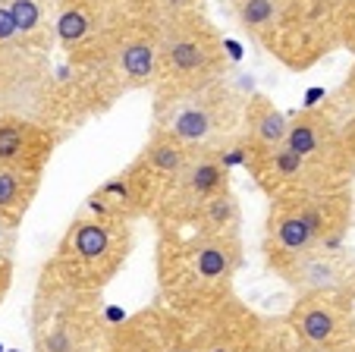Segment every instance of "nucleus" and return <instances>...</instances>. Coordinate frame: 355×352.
I'll return each instance as SVG.
<instances>
[{
	"mask_svg": "<svg viewBox=\"0 0 355 352\" xmlns=\"http://www.w3.org/2000/svg\"><path fill=\"white\" fill-rule=\"evenodd\" d=\"M242 246L239 236L195 233L189 240L164 246L161 252V286L170 308L180 315H208L220 312L233 290L239 271Z\"/></svg>",
	"mask_w": 355,
	"mask_h": 352,
	"instance_id": "nucleus-1",
	"label": "nucleus"
},
{
	"mask_svg": "<svg viewBox=\"0 0 355 352\" xmlns=\"http://www.w3.org/2000/svg\"><path fill=\"white\" fill-rule=\"evenodd\" d=\"M352 217V199L346 189H295L270 201L264 252L268 265H280L295 255L336 242Z\"/></svg>",
	"mask_w": 355,
	"mask_h": 352,
	"instance_id": "nucleus-2",
	"label": "nucleus"
},
{
	"mask_svg": "<svg viewBox=\"0 0 355 352\" xmlns=\"http://www.w3.org/2000/svg\"><path fill=\"white\" fill-rule=\"evenodd\" d=\"M132 252V233L123 220L79 214L63 233L51 261V283L69 292H101L123 271Z\"/></svg>",
	"mask_w": 355,
	"mask_h": 352,
	"instance_id": "nucleus-3",
	"label": "nucleus"
},
{
	"mask_svg": "<svg viewBox=\"0 0 355 352\" xmlns=\"http://www.w3.org/2000/svg\"><path fill=\"white\" fill-rule=\"evenodd\" d=\"M223 69V41L205 16L186 13L157 26V85L182 92L217 82Z\"/></svg>",
	"mask_w": 355,
	"mask_h": 352,
	"instance_id": "nucleus-4",
	"label": "nucleus"
},
{
	"mask_svg": "<svg viewBox=\"0 0 355 352\" xmlns=\"http://www.w3.org/2000/svg\"><path fill=\"white\" fill-rule=\"evenodd\" d=\"M92 299L94 292H69L51 283L47 305H41L35 318L38 352H92L101 327Z\"/></svg>",
	"mask_w": 355,
	"mask_h": 352,
	"instance_id": "nucleus-5",
	"label": "nucleus"
},
{
	"mask_svg": "<svg viewBox=\"0 0 355 352\" xmlns=\"http://www.w3.org/2000/svg\"><path fill=\"white\" fill-rule=\"evenodd\" d=\"M223 92L211 85L182 88V92H161L157 98V129L173 135L189 151L205 148L223 123Z\"/></svg>",
	"mask_w": 355,
	"mask_h": 352,
	"instance_id": "nucleus-6",
	"label": "nucleus"
},
{
	"mask_svg": "<svg viewBox=\"0 0 355 352\" xmlns=\"http://www.w3.org/2000/svg\"><path fill=\"white\" fill-rule=\"evenodd\" d=\"M289 333L302 352H349L355 346V318L336 292L299 296L289 315Z\"/></svg>",
	"mask_w": 355,
	"mask_h": 352,
	"instance_id": "nucleus-7",
	"label": "nucleus"
},
{
	"mask_svg": "<svg viewBox=\"0 0 355 352\" xmlns=\"http://www.w3.org/2000/svg\"><path fill=\"white\" fill-rule=\"evenodd\" d=\"M283 145L293 154L305 158L311 167L324 170L327 176H336L343 164H352L343 145V133L336 129L334 117L324 110H302L286 123Z\"/></svg>",
	"mask_w": 355,
	"mask_h": 352,
	"instance_id": "nucleus-8",
	"label": "nucleus"
},
{
	"mask_svg": "<svg viewBox=\"0 0 355 352\" xmlns=\"http://www.w3.org/2000/svg\"><path fill=\"white\" fill-rule=\"evenodd\" d=\"M107 57L126 88L151 85L157 79V26L155 22H126L110 35Z\"/></svg>",
	"mask_w": 355,
	"mask_h": 352,
	"instance_id": "nucleus-9",
	"label": "nucleus"
},
{
	"mask_svg": "<svg viewBox=\"0 0 355 352\" xmlns=\"http://www.w3.org/2000/svg\"><path fill=\"white\" fill-rule=\"evenodd\" d=\"M155 192L157 183L141 170L139 164H132L129 170H123L120 176L101 183L85 201V211L94 217L104 220H123V224H132L135 217L148 211L155 205Z\"/></svg>",
	"mask_w": 355,
	"mask_h": 352,
	"instance_id": "nucleus-10",
	"label": "nucleus"
},
{
	"mask_svg": "<svg viewBox=\"0 0 355 352\" xmlns=\"http://www.w3.org/2000/svg\"><path fill=\"white\" fill-rule=\"evenodd\" d=\"M54 145L57 139L47 126L19 113H0V164L41 173L54 154Z\"/></svg>",
	"mask_w": 355,
	"mask_h": 352,
	"instance_id": "nucleus-11",
	"label": "nucleus"
},
{
	"mask_svg": "<svg viewBox=\"0 0 355 352\" xmlns=\"http://www.w3.org/2000/svg\"><path fill=\"white\" fill-rule=\"evenodd\" d=\"M270 271H277L289 286H295L302 296H309V292L343 290V280H346L349 267L340 261V255L315 249V252H305L289 261H280V265H274Z\"/></svg>",
	"mask_w": 355,
	"mask_h": 352,
	"instance_id": "nucleus-12",
	"label": "nucleus"
},
{
	"mask_svg": "<svg viewBox=\"0 0 355 352\" xmlns=\"http://www.w3.org/2000/svg\"><path fill=\"white\" fill-rule=\"evenodd\" d=\"M173 186H176V195L195 208L198 201L211 199V195H220L230 189L227 164H223L220 158H214V154L192 151V158L186 160V167H182V173L176 176Z\"/></svg>",
	"mask_w": 355,
	"mask_h": 352,
	"instance_id": "nucleus-13",
	"label": "nucleus"
},
{
	"mask_svg": "<svg viewBox=\"0 0 355 352\" xmlns=\"http://www.w3.org/2000/svg\"><path fill=\"white\" fill-rule=\"evenodd\" d=\"M54 35L69 53L92 44L98 38V10L92 0H60L54 13Z\"/></svg>",
	"mask_w": 355,
	"mask_h": 352,
	"instance_id": "nucleus-14",
	"label": "nucleus"
},
{
	"mask_svg": "<svg viewBox=\"0 0 355 352\" xmlns=\"http://www.w3.org/2000/svg\"><path fill=\"white\" fill-rule=\"evenodd\" d=\"M189 158H192V151H189L186 145H180L173 135L155 129L151 142L145 145V151L139 154L135 164H139L141 170L161 186V183H176V176L182 173V167H186Z\"/></svg>",
	"mask_w": 355,
	"mask_h": 352,
	"instance_id": "nucleus-15",
	"label": "nucleus"
},
{
	"mask_svg": "<svg viewBox=\"0 0 355 352\" xmlns=\"http://www.w3.org/2000/svg\"><path fill=\"white\" fill-rule=\"evenodd\" d=\"M245 123H248V145H252V151H268V148L283 145L289 117L270 98L255 94L245 107Z\"/></svg>",
	"mask_w": 355,
	"mask_h": 352,
	"instance_id": "nucleus-16",
	"label": "nucleus"
},
{
	"mask_svg": "<svg viewBox=\"0 0 355 352\" xmlns=\"http://www.w3.org/2000/svg\"><path fill=\"white\" fill-rule=\"evenodd\" d=\"M41 186V173H28L19 167L0 164V217L19 224L26 211L32 208Z\"/></svg>",
	"mask_w": 355,
	"mask_h": 352,
	"instance_id": "nucleus-17",
	"label": "nucleus"
},
{
	"mask_svg": "<svg viewBox=\"0 0 355 352\" xmlns=\"http://www.w3.org/2000/svg\"><path fill=\"white\" fill-rule=\"evenodd\" d=\"M101 352H167V333L151 315H139L110 333Z\"/></svg>",
	"mask_w": 355,
	"mask_h": 352,
	"instance_id": "nucleus-18",
	"label": "nucleus"
},
{
	"mask_svg": "<svg viewBox=\"0 0 355 352\" xmlns=\"http://www.w3.org/2000/svg\"><path fill=\"white\" fill-rule=\"evenodd\" d=\"M264 337L261 324H258L252 315H233V318H223V324L211 327L201 340L198 352H245L252 343Z\"/></svg>",
	"mask_w": 355,
	"mask_h": 352,
	"instance_id": "nucleus-19",
	"label": "nucleus"
},
{
	"mask_svg": "<svg viewBox=\"0 0 355 352\" xmlns=\"http://www.w3.org/2000/svg\"><path fill=\"white\" fill-rule=\"evenodd\" d=\"M195 220L205 233H217V236H233L239 230V201L233 192H220L195 205Z\"/></svg>",
	"mask_w": 355,
	"mask_h": 352,
	"instance_id": "nucleus-20",
	"label": "nucleus"
},
{
	"mask_svg": "<svg viewBox=\"0 0 355 352\" xmlns=\"http://www.w3.org/2000/svg\"><path fill=\"white\" fill-rule=\"evenodd\" d=\"M13 22L19 28L22 44H38L51 28V16H54V0H7Z\"/></svg>",
	"mask_w": 355,
	"mask_h": 352,
	"instance_id": "nucleus-21",
	"label": "nucleus"
},
{
	"mask_svg": "<svg viewBox=\"0 0 355 352\" xmlns=\"http://www.w3.org/2000/svg\"><path fill=\"white\" fill-rule=\"evenodd\" d=\"M289 3L293 0H233V13L248 35H268L286 16Z\"/></svg>",
	"mask_w": 355,
	"mask_h": 352,
	"instance_id": "nucleus-22",
	"label": "nucleus"
},
{
	"mask_svg": "<svg viewBox=\"0 0 355 352\" xmlns=\"http://www.w3.org/2000/svg\"><path fill=\"white\" fill-rule=\"evenodd\" d=\"M155 13L161 16V22L167 19H176V16H186V13H195L198 0H151Z\"/></svg>",
	"mask_w": 355,
	"mask_h": 352,
	"instance_id": "nucleus-23",
	"label": "nucleus"
},
{
	"mask_svg": "<svg viewBox=\"0 0 355 352\" xmlns=\"http://www.w3.org/2000/svg\"><path fill=\"white\" fill-rule=\"evenodd\" d=\"M19 41V28L13 22V13H10L7 0H0V51L3 47H13Z\"/></svg>",
	"mask_w": 355,
	"mask_h": 352,
	"instance_id": "nucleus-24",
	"label": "nucleus"
},
{
	"mask_svg": "<svg viewBox=\"0 0 355 352\" xmlns=\"http://www.w3.org/2000/svg\"><path fill=\"white\" fill-rule=\"evenodd\" d=\"M16 226L13 220L0 217V261H13V249H16Z\"/></svg>",
	"mask_w": 355,
	"mask_h": 352,
	"instance_id": "nucleus-25",
	"label": "nucleus"
},
{
	"mask_svg": "<svg viewBox=\"0 0 355 352\" xmlns=\"http://www.w3.org/2000/svg\"><path fill=\"white\" fill-rule=\"evenodd\" d=\"M343 41H346V47L355 53V3L346 10V16H343Z\"/></svg>",
	"mask_w": 355,
	"mask_h": 352,
	"instance_id": "nucleus-26",
	"label": "nucleus"
},
{
	"mask_svg": "<svg viewBox=\"0 0 355 352\" xmlns=\"http://www.w3.org/2000/svg\"><path fill=\"white\" fill-rule=\"evenodd\" d=\"M10 283H13V261H0V302L7 299Z\"/></svg>",
	"mask_w": 355,
	"mask_h": 352,
	"instance_id": "nucleus-27",
	"label": "nucleus"
},
{
	"mask_svg": "<svg viewBox=\"0 0 355 352\" xmlns=\"http://www.w3.org/2000/svg\"><path fill=\"white\" fill-rule=\"evenodd\" d=\"M343 145H346L349 160H355V117H352V120H349V126L343 129Z\"/></svg>",
	"mask_w": 355,
	"mask_h": 352,
	"instance_id": "nucleus-28",
	"label": "nucleus"
},
{
	"mask_svg": "<svg viewBox=\"0 0 355 352\" xmlns=\"http://www.w3.org/2000/svg\"><path fill=\"white\" fill-rule=\"evenodd\" d=\"M346 98L355 104V63H352V69H349V76H346Z\"/></svg>",
	"mask_w": 355,
	"mask_h": 352,
	"instance_id": "nucleus-29",
	"label": "nucleus"
},
{
	"mask_svg": "<svg viewBox=\"0 0 355 352\" xmlns=\"http://www.w3.org/2000/svg\"><path fill=\"white\" fill-rule=\"evenodd\" d=\"M268 352H293V349H277V346H274V343H270V340H268Z\"/></svg>",
	"mask_w": 355,
	"mask_h": 352,
	"instance_id": "nucleus-30",
	"label": "nucleus"
}]
</instances>
